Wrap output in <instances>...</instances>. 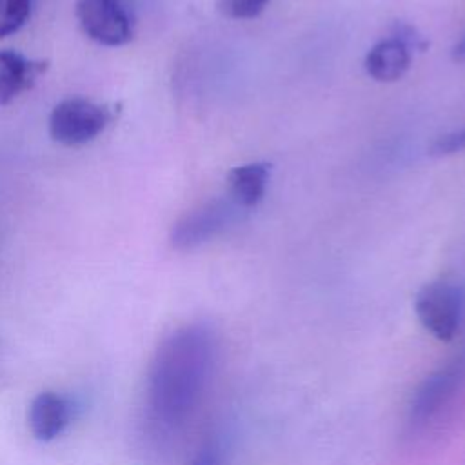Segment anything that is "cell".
I'll return each instance as SVG.
<instances>
[{
  "label": "cell",
  "mask_w": 465,
  "mask_h": 465,
  "mask_svg": "<svg viewBox=\"0 0 465 465\" xmlns=\"http://www.w3.org/2000/svg\"><path fill=\"white\" fill-rule=\"evenodd\" d=\"M76 18L82 31L102 45L116 47L133 38V18L124 0H78Z\"/></svg>",
  "instance_id": "6"
},
{
  "label": "cell",
  "mask_w": 465,
  "mask_h": 465,
  "mask_svg": "<svg viewBox=\"0 0 465 465\" xmlns=\"http://www.w3.org/2000/svg\"><path fill=\"white\" fill-rule=\"evenodd\" d=\"M213 363L214 340L205 327L180 329L162 345L151 376V403L162 423L178 425L191 414Z\"/></svg>",
  "instance_id": "1"
},
{
  "label": "cell",
  "mask_w": 465,
  "mask_h": 465,
  "mask_svg": "<svg viewBox=\"0 0 465 465\" xmlns=\"http://www.w3.org/2000/svg\"><path fill=\"white\" fill-rule=\"evenodd\" d=\"M227 450L218 436L209 438L194 454L191 465H225Z\"/></svg>",
  "instance_id": "14"
},
{
  "label": "cell",
  "mask_w": 465,
  "mask_h": 465,
  "mask_svg": "<svg viewBox=\"0 0 465 465\" xmlns=\"http://www.w3.org/2000/svg\"><path fill=\"white\" fill-rule=\"evenodd\" d=\"M463 292L449 282L423 285L414 300V311L421 325L440 341H450L460 331L463 316Z\"/></svg>",
  "instance_id": "3"
},
{
  "label": "cell",
  "mask_w": 465,
  "mask_h": 465,
  "mask_svg": "<svg viewBox=\"0 0 465 465\" xmlns=\"http://www.w3.org/2000/svg\"><path fill=\"white\" fill-rule=\"evenodd\" d=\"M452 58H454L456 62H465V33H463L461 40L454 45V49H452Z\"/></svg>",
  "instance_id": "15"
},
{
  "label": "cell",
  "mask_w": 465,
  "mask_h": 465,
  "mask_svg": "<svg viewBox=\"0 0 465 465\" xmlns=\"http://www.w3.org/2000/svg\"><path fill=\"white\" fill-rule=\"evenodd\" d=\"M271 0H218V11L232 20H247L258 16Z\"/></svg>",
  "instance_id": "12"
},
{
  "label": "cell",
  "mask_w": 465,
  "mask_h": 465,
  "mask_svg": "<svg viewBox=\"0 0 465 465\" xmlns=\"http://www.w3.org/2000/svg\"><path fill=\"white\" fill-rule=\"evenodd\" d=\"M47 64L29 60L24 54L9 49L0 51V105H7L24 91L31 89Z\"/></svg>",
  "instance_id": "8"
},
{
  "label": "cell",
  "mask_w": 465,
  "mask_h": 465,
  "mask_svg": "<svg viewBox=\"0 0 465 465\" xmlns=\"http://www.w3.org/2000/svg\"><path fill=\"white\" fill-rule=\"evenodd\" d=\"M245 211L231 198L209 200L185 213L171 231V243L180 251L194 249L232 225Z\"/></svg>",
  "instance_id": "4"
},
{
  "label": "cell",
  "mask_w": 465,
  "mask_h": 465,
  "mask_svg": "<svg viewBox=\"0 0 465 465\" xmlns=\"http://www.w3.org/2000/svg\"><path fill=\"white\" fill-rule=\"evenodd\" d=\"M31 15V0H0V38L16 33Z\"/></svg>",
  "instance_id": "11"
},
{
  "label": "cell",
  "mask_w": 465,
  "mask_h": 465,
  "mask_svg": "<svg viewBox=\"0 0 465 465\" xmlns=\"http://www.w3.org/2000/svg\"><path fill=\"white\" fill-rule=\"evenodd\" d=\"M271 165L265 162H251L229 171V198L242 209L254 207L265 194Z\"/></svg>",
  "instance_id": "10"
},
{
  "label": "cell",
  "mask_w": 465,
  "mask_h": 465,
  "mask_svg": "<svg viewBox=\"0 0 465 465\" xmlns=\"http://www.w3.org/2000/svg\"><path fill=\"white\" fill-rule=\"evenodd\" d=\"M71 412L67 398L56 392H42L29 407V429L36 440L51 441L69 425Z\"/></svg>",
  "instance_id": "7"
},
{
  "label": "cell",
  "mask_w": 465,
  "mask_h": 465,
  "mask_svg": "<svg viewBox=\"0 0 465 465\" xmlns=\"http://www.w3.org/2000/svg\"><path fill=\"white\" fill-rule=\"evenodd\" d=\"M461 151H465V127L440 134L429 147L430 156H450Z\"/></svg>",
  "instance_id": "13"
},
{
  "label": "cell",
  "mask_w": 465,
  "mask_h": 465,
  "mask_svg": "<svg viewBox=\"0 0 465 465\" xmlns=\"http://www.w3.org/2000/svg\"><path fill=\"white\" fill-rule=\"evenodd\" d=\"M411 67V47L396 35L374 44L365 56V71L378 82L400 80Z\"/></svg>",
  "instance_id": "9"
},
{
  "label": "cell",
  "mask_w": 465,
  "mask_h": 465,
  "mask_svg": "<svg viewBox=\"0 0 465 465\" xmlns=\"http://www.w3.org/2000/svg\"><path fill=\"white\" fill-rule=\"evenodd\" d=\"M111 118L113 114L105 105L85 98H67L53 107L47 125L54 142L76 147L94 140Z\"/></svg>",
  "instance_id": "2"
},
{
  "label": "cell",
  "mask_w": 465,
  "mask_h": 465,
  "mask_svg": "<svg viewBox=\"0 0 465 465\" xmlns=\"http://www.w3.org/2000/svg\"><path fill=\"white\" fill-rule=\"evenodd\" d=\"M465 381V354L456 356L443 367L434 371L418 387L409 407V423L425 427L454 400Z\"/></svg>",
  "instance_id": "5"
}]
</instances>
